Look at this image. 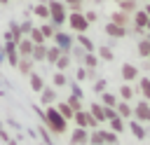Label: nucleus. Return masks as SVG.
Here are the masks:
<instances>
[{
    "mask_svg": "<svg viewBox=\"0 0 150 145\" xmlns=\"http://www.w3.org/2000/svg\"><path fill=\"white\" fill-rule=\"evenodd\" d=\"M42 122H45L47 131H49V133H54V136H61V133H66V131H68V122L56 112V108H54V105H49V108L45 110Z\"/></svg>",
    "mask_w": 150,
    "mask_h": 145,
    "instance_id": "1",
    "label": "nucleus"
},
{
    "mask_svg": "<svg viewBox=\"0 0 150 145\" xmlns=\"http://www.w3.org/2000/svg\"><path fill=\"white\" fill-rule=\"evenodd\" d=\"M47 9H49V23H52L54 28H59V26L66 23V19H68V9H66L63 2H59V0H49V2H47Z\"/></svg>",
    "mask_w": 150,
    "mask_h": 145,
    "instance_id": "2",
    "label": "nucleus"
},
{
    "mask_svg": "<svg viewBox=\"0 0 150 145\" xmlns=\"http://www.w3.org/2000/svg\"><path fill=\"white\" fill-rule=\"evenodd\" d=\"M66 23L70 26V30H73L75 35H84V33L89 30V23L84 21V14H82V12H68Z\"/></svg>",
    "mask_w": 150,
    "mask_h": 145,
    "instance_id": "3",
    "label": "nucleus"
},
{
    "mask_svg": "<svg viewBox=\"0 0 150 145\" xmlns=\"http://www.w3.org/2000/svg\"><path fill=\"white\" fill-rule=\"evenodd\" d=\"M131 119H136L138 124H150V103H148V101H138V103L134 105Z\"/></svg>",
    "mask_w": 150,
    "mask_h": 145,
    "instance_id": "4",
    "label": "nucleus"
},
{
    "mask_svg": "<svg viewBox=\"0 0 150 145\" xmlns=\"http://www.w3.org/2000/svg\"><path fill=\"white\" fill-rule=\"evenodd\" d=\"M73 122H75L77 129H87V131H89V129H98V124L91 119V115H89L87 110H77V112L73 115Z\"/></svg>",
    "mask_w": 150,
    "mask_h": 145,
    "instance_id": "5",
    "label": "nucleus"
},
{
    "mask_svg": "<svg viewBox=\"0 0 150 145\" xmlns=\"http://www.w3.org/2000/svg\"><path fill=\"white\" fill-rule=\"evenodd\" d=\"M52 40H54V47H59V49H61L63 54H68V51L73 49V35H70V33H63V30H56Z\"/></svg>",
    "mask_w": 150,
    "mask_h": 145,
    "instance_id": "6",
    "label": "nucleus"
},
{
    "mask_svg": "<svg viewBox=\"0 0 150 145\" xmlns=\"http://www.w3.org/2000/svg\"><path fill=\"white\" fill-rule=\"evenodd\" d=\"M120 75H122L124 84H131L134 80H138V68H136L134 63H124V65L120 68Z\"/></svg>",
    "mask_w": 150,
    "mask_h": 145,
    "instance_id": "7",
    "label": "nucleus"
},
{
    "mask_svg": "<svg viewBox=\"0 0 150 145\" xmlns=\"http://www.w3.org/2000/svg\"><path fill=\"white\" fill-rule=\"evenodd\" d=\"M33 47H35V44H33L28 37H21V40L16 42V54H19V58H30Z\"/></svg>",
    "mask_w": 150,
    "mask_h": 145,
    "instance_id": "8",
    "label": "nucleus"
},
{
    "mask_svg": "<svg viewBox=\"0 0 150 145\" xmlns=\"http://www.w3.org/2000/svg\"><path fill=\"white\" fill-rule=\"evenodd\" d=\"M2 51H5V58H7V63H9L12 68H16V63H19L16 44H14V42H5V44H2Z\"/></svg>",
    "mask_w": 150,
    "mask_h": 145,
    "instance_id": "9",
    "label": "nucleus"
},
{
    "mask_svg": "<svg viewBox=\"0 0 150 145\" xmlns=\"http://www.w3.org/2000/svg\"><path fill=\"white\" fill-rule=\"evenodd\" d=\"M70 145H89V131L75 126V131L70 133Z\"/></svg>",
    "mask_w": 150,
    "mask_h": 145,
    "instance_id": "10",
    "label": "nucleus"
},
{
    "mask_svg": "<svg viewBox=\"0 0 150 145\" xmlns=\"http://www.w3.org/2000/svg\"><path fill=\"white\" fill-rule=\"evenodd\" d=\"M110 23H115V26H122V28H129L131 26V14H124V12H112L110 14Z\"/></svg>",
    "mask_w": 150,
    "mask_h": 145,
    "instance_id": "11",
    "label": "nucleus"
},
{
    "mask_svg": "<svg viewBox=\"0 0 150 145\" xmlns=\"http://www.w3.org/2000/svg\"><path fill=\"white\" fill-rule=\"evenodd\" d=\"M40 103H42L45 108L54 105V103H56V89H54V87H45V89L40 91Z\"/></svg>",
    "mask_w": 150,
    "mask_h": 145,
    "instance_id": "12",
    "label": "nucleus"
},
{
    "mask_svg": "<svg viewBox=\"0 0 150 145\" xmlns=\"http://www.w3.org/2000/svg\"><path fill=\"white\" fill-rule=\"evenodd\" d=\"M148 14L143 12V9H136L134 12V16H131V26H136V28H141V30H145V26H148Z\"/></svg>",
    "mask_w": 150,
    "mask_h": 145,
    "instance_id": "13",
    "label": "nucleus"
},
{
    "mask_svg": "<svg viewBox=\"0 0 150 145\" xmlns=\"http://www.w3.org/2000/svg\"><path fill=\"white\" fill-rule=\"evenodd\" d=\"M129 33V28H122V26H115V23H105V35H110V37H115V40H120V37H124Z\"/></svg>",
    "mask_w": 150,
    "mask_h": 145,
    "instance_id": "14",
    "label": "nucleus"
},
{
    "mask_svg": "<svg viewBox=\"0 0 150 145\" xmlns=\"http://www.w3.org/2000/svg\"><path fill=\"white\" fill-rule=\"evenodd\" d=\"M115 112H117V117H122V119H131V115H134V108H131V103L117 101V105H115Z\"/></svg>",
    "mask_w": 150,
    "mask_h": 145,
    "instance_id": "15",
    "label": "nucleus"
},
{
    "mask_svg": "<svg viewBox=\"0 0 150 145\" xmlns=\"http://www.w3.org/2000/svg\"><path fill=\"white\" fill-rule=\"evenodd\" d=\"M87 112L91 115V119H94L96 124H101V122H105V112H103V105H101V103H91Z\"/></svg>",
    "mask_w": 150,
    "mask_h": 145,
    "instance_id": "16",
    "label": "nucleus"
},
{
    "mask_svg": "<svg viewBox=\"0 0 150 145\" xmlns=\"http://www.w3.org/2000/svg\"><path fill=\"white\" fill-rule=\"evenodd\" d=\"M75 42H77V44H80V47H82L87 54H94V51H96V47H94V40H91L87 33H84V35H77V37H75Z\"/></svg>",
    "mask_w": 150,
    "mask_h": 145,
    "instance_id": "17",
    "label": "nucleus"
},
{
    "mask_svg": "<svg viewBox=\"0 0 150 145\" xmlns=\"http://www.w3.org/2000/svg\"><path fill=\"white\" fill-rule=\"evenodd\" d=\"M28 84H30V89H33L35 94H40V91L45 89V80H42V75H38V72H30V75H28Z\"/></svg>",
    "mask_w": 150,
    "mask_h": 145,
    "instance_id": "18",
    "label": "nucleus"
},
{
    "mask_svg": "<svg viewBox=\"0 0 150 145\" xmlns=\"http://www.w3.org/2000/svg\"><path fill=\"white\" fill-rule=\"evenodd\" d=\"M54 108H56V112H59L66 122H70V119H73V115H75V112L68 108V103H66V101H56V103H54Z\"/></svg>",
    "mask_w": 150,
    "mask_h": 145,
    "instance_id": "19",
    "label": "nucleus"
},
{
    "mask_svg": "<svg viewBox=\"0 0 150 145\" xmlns=\"http://www.w3.org/2000/svg\"><path fill=\"white\" fill-rule=\"evenodd\" d=\"M127 126H129V131L134 133V138H136V140H143V138H145V129H143V124H138L136 119H129V122H127Z\"/></svg>",
    "mask_w": 150,
    "mask_h": 145,
    "instance_id": "20",
    "label": "nucleus"
},
{
    "mask_svg": "<svg viewBox=\"0 0 150 145\" xmlns=\"http://www.w3.org/2000/svg\"><path fill=\"white\" fill-rule=\"evenodd\" d=\"M33 65H35V63H33V58H19L16 70H19V75H26V77H28V75L33 72Z\"/></svg>",
    "mask_w": 150,
    "mask_h": 145,
    "instance_id": "21",
    "label": "nucleus"
},
{
    "mask_svg": "<svg viewBox=\"0 0 150 145\" xmlns=\"http://www.w3.org/2000/svg\"><path fill=\"white\" fill-rule=\"evenodd\" d=\"M131 98H134V87H131V84H122L120 91H117V101L131 103Z\"/></svg>",
    "mask_w": 150,
    "mask_h": 145,
    "instance_id": "22",
    "label": "nucleus"
},
{
    "mask_svg": "<svg viewBox=\"0 0 150 145\" xmlns=\"http://www.w3.org/2000/svg\"><path fill=\"white\" fill-rule=\"evenodd\" d=\"M138 91H141L143 101L150 103V77H138Z\"/></svg>",
    "mask_w": 150,
    "mask_h": 145,
    "instance_id": "23",
    "label": "nucleus"
},
{
    "mask_svg": "<svg viewBox=\"0 0 150 145\" xmlns=\"http://www.w3.org/2000/svg\"><path fill=\"white\" fill-rule=\"evenodd\" d=\"M98 103H101L103 108H115V105H117V96H115L112 91H103V94H101V101H98Z\"/></svg>",
    "mask_w": 150,
    "mask_h": 145,
    "instance_id": "24",
    "label": "nucleus"
},
{
    "mask_svg": "<svg viewBox=\"0 0 150 145\" xmlns=\"http://www.w3.org/2000/svg\"><path fill=\"white\" fill-rule=\"evenodd\" d=\"M108 124H110V131H112V133H122V131L127 129V122H124L122 117H117V115H115L112 119H108Z\"/></svg>",
    "mask_w": 150,
    "mask_h": 145,
    "instance_id": "25",
    "label": "nucleus"
},
{
    "mask_svg": "<svg viewBox=\"0 0 150 145\" xmlns=\"http://www.w3.org/2000/svg\"><path fill=\"white\" fill-rule=\"evenodd\" d=\"M45 56H47V44H35V47H33V54H30L33 63H38V61H45Z\"/></svg>",
    "mask_w": 150,
    "mask_h": 145,
    "instance_id": "26",
    "label": "nucleus"
},
{
    "mask_svg": "<svg viewBox=\"0 0 150 145\" xmlns=\"http://www.w3.org/2000/svg\"><path fill=\"white\" fill-rule=\"evenodd\" d=\"M94 54L98 56V61H112V58H115V54H112V49H110L108 44H103V47H98V49H96Z\"/></svg>",
    "mask_w": 150,
    "mask_h": 145,
    "instance_id": "27",
    "label": "nucleus"
},
{
    "mask_svg": "<svg viewBox=\"0 0 150 145\" xmlns=\"http://www.w3.org/2000/svg\"><path fill=\"white\" fill-rule=\"evenodd\" d=\"M70 61H73L70 54H61V56L56 58V63H54V65H56V72H66L68 65H70Z\"/></svg>",
    "mask_w": 150,
    "mask_h": 145,
    "instance_id": "28",
    "label": "nucleus"
},
{
    "mask_svg": "<svg viewBox=\"0 0 150 145\" xmlns=\"http://www.w3.org/2000/svg\"><path fill=\"white\" fill-rule=\"evenodd\" d=\"M96 65H98V56H96V54H84V58H82V68H87V70H96Z\"/></svg>",
    "mask_w": 150,
    "mask_h": 145,
    "instance_id": "29",
    "label": "nucleus"
},
{
    "mask_svg": "<svg viewBox=\"0 0 150 145\" xmlns=\"http://www.w3.org/2000/svg\"><path fill=\"white\" fill-rule=\"evenodd\" d=\"M136 51H138L141 58H148V56H150V42H148L145 37H141L138 44H136Z\"/></svg>",
    "mask_w": 150,
    "mask_h": 145,
    "instance_id": "30",
    "label": "nucleus"
},
{
    "mask_svg": "<svg viewBox=\"0 0 150 145\" xmlns=\"http://www.w3.org/2000/svg\"><path fill=\"white\" fill-rule=\"evenodd\" d=\"M33 12H35V16H40L42 21H49V9H47V2H38V5L33 7Z\"/></svg>",
    "mask_w": 150,
    "mask_h": 145,
    "instance_id": "31",
    "label": "nucleus"
},
{
    "mask_svg": "<svg viewBox=\"0 0 150 145\" xmlns=\"http://www.w3.org/2000/svg\"><path fill=\"white\" fill-rule=\"evenodd\" d=\"M56 30H59V28H54V26H52L49 21H45V23L40 26V33H42V37H45V42H47V40H52Z\"/></svg>",
    "mask_w": 150,
    "mask_h": 145,
    "instance_id": "32",
    "label": "nucleus"
},
{
    "mask_svg": "<svg viewBox=\"0 0 150 145\" xmlns=\"http://www.w3.org/2000/svg\"><path fill=\"white\" fill-rule=\"evenodd\" d=\"M101 138L103 145H117V133H112L110 129H101Z\"/></svg>",
    "mask_w": 150,
    "mask_h": 145,
    "instance_id": "33",
    "label": "nucleus"
},
{
    "mask_svg": "<svg viewBox=\"0 0 150 145\" xmlns=\"http://www.w3.org/2000/svg\"><path fill=\"white\" fill-rule=\"evenodd\" d=\"M136 9H138L136 0H120V12H124V14H134Z\"/></svg>",
    "mask_w": 150,
    "mask_h": 145,
    "instance_id": "34",
    "label": "nucleus"
},
{
    "mask_svg": "<svg viewBox=\"0 0 150 145\" xmlns=\"http://www.w3.org/2000/svg\"><path fill=\"white\" fill-rule=\"evenodd\" d=\"M61 54H63V51H61L59 47H47V56H45V61L54 65V63H56V58H59Z\"/></svg>",
    "mask_w": 150,
    "mask_h": 145,
    "instance_id": "35",
    "label": "nucleus"
},
{
    "mask_svg": "<svg viewBox=\"0 0 150 145\" xmlns=\"http://www.w3.org/2000/svg\"><path fill=\"white\" fill-rule=\"evenodd\" d=\"M28 40H30L33 44H45V37H42V33H40L38 26H33V30L28 33Z\"/></svg>",
    "mask_w": 150,
    "mask_h": 145,
    "instance_id": "36",
    "label": "nucleus"
},
{
    "mask_svg": "<svg viewBox=\"0 0 150 145\" xmlns=\"http://www.w3.org/2000/svg\"><path fill=\"white\" fill-rule=\"evenodd\" d=\"M63 5H66V9H70V12H82V7H84V0H61Z\"/></svg>",
    "mask_w": 150,
    "mask_h": 145,
    "instance_id": "37",
    "label": "nucleus"
},
{
    "mask_svg": "<svg viewBox=\"0 0 150 145\" xmlns=\"http://www.w3.org/2000/svg\"><path fill=\"white\" fill-rule=\"evenodd\" d=\"M7 33L12 35V42H14V44L21 40V30H19V23H16V21H9V30H7Z\"/></svg>",
    "mask_w": 150,
    "mask_h": 145,
    "instance_id": "38",
    "label": "nucleus"
},
{
    "mask_svg": "<svg viewBox=\"0 0 150 145\" xmlns=\"http://www.w3.org/2000/svg\"><path fill=\"white\" fill-rule=\"evenodd\" d=\"M52 82H54V89H59V87H66L68 84V77H66V72H54Z\"/></svg>",
    "mask_w": 150,
    "mask_h": 145,
    "instance_id": "39",
    "label": "nucleus"
},
{
    "mask_svg": "<svg viewBox=\"0 0 150 145\" xmlns=\"http://www.w3.org/2000/svg\"><path fill=\"white\" fill-rule=\"evenodd\" d=\"M66 103H68V108H70L73 112L84 110V108H82V101H80V98H75V96H68V98H66Z\"/></svg>",
    "mask_w": 150,
    "mask_h": 145,
    "instance_id": "40",
    "label": "nucleus"
},
{
    "mask_svg": "<svg viewBox=\"0 0 150 145\" xmlns=\"http://www.w3.org/2000/svg\"><path fill=\"white\" fill-rule=\"evenodd\" d=\"M89 145H103V138H101V129H94L89 133Z\"/></svg>",
    "mask_w": 150,
    "mask_h": 145,
    "instance_id": "41",
    "label": "nucleus"
},
{
    "mask_svg": "<svg viewBox=\"0 0 150 145\" xmlns=\"http://www.w3.org/2000/svg\"><path fill=\"white\" fill-rule=\"evenodd\" d=\"M19 30H21V37H28V33L33 30V21H23V23H19Z\"/></svg>",
    "mask_w": 150,
    "mask_h": 145,
    "instance_id": "42",
    "label": "nucleus"
},
{
    "mask_svg": "<svg viewBox=\"0 0 150 145\" xmlns=\"http://www.w3.org/2000/svg\"><path fill=\"white\" fill-rule=\"evenodd\" d=\"M82 14H84V21H87L89 26L98 21V14H96V12H91V9H89V12H82Z\"/></svg>",
    "mask_w": 150,
    "mask_h": 145,
    "instance_id": "43",
    "label": "nucleus"
},
{
    "mask_svg": "<svg viewBox=\"0 0 150 145\" xmlns=\"http://www.w3.org/2000/svg\"><path fill=\"white\" fill-rule=\"evenodd\" d=\"M105 87H108V82H105V80H94V91H96V94H103V91H105Z\"/></svg>",
    "mask_w": 150,
    "mask_h": 145,
    "instance_id": "44",
    "label": "nucleus"
},
{
    "mask_svg": "<svg viewBox=\"0 0 150 145\" xmlns=\"http://www.w3.org/2000/svg\"><path fill=\"white\" fill-rule=\"evenodd\" d=\"M84 54H87V51H84L82 47H75V49H73V56H70V58H75V61H80V63H82V58H84Z\"/></svg>",
    "mask_w": 150,
    "mask_h": 145,
    "instance_id": "45",
    "label": "nucleus"
},
{
    "mask_svg": "<svg viewBox=\"0 0 150 145\" xmlns=\"http://www.w3.org/2000/svg\"><path fill=\"white\" fill-rule=\"evenodd\" d=\"M70 96H75V98L82 101V89H80V84H75V82L70 84Z\"/></svg>",
    "mask_w": 150,
    "mask_h": 145,
    "instance_id": "46",
    "label": "nucleus"
},
{
    "mask_svg": "<svg viewBox=\"0 0 150 145\" xmlns=\"http://www.w3.org/2000/svg\"><path fill=\"white\" fill-rule=\"evenodd\" d=\"M40 133H42V138H45V143H47V145H54V143H52V138H49V131H47V129H42Z\"/></svg>",
    "mask_w": 150,
    "mask_h": 145,
    "instance_id": "47",
    "label": "nucleus"
},
{
    "mask_svg": "<svg viewBox=\"0 0 150 145\" xmlns=\"http://www.w3.org/2000/svg\"><path fill=\"white\" fill-rule=\"evenodd\" d=\"M77 80H87V70H84L82 65L77 68Z\"/></svg>",
    "mask_w": 150,
    "mask_h": 145,
    "instance_id": "48",
    "label": "nucleus"
},
{
    "mask_svg": "<svg viewBox=\"0 0 150 145\" xmlns=\"http://www.w3.org/2000/svg\"><path fill=\"white\" fill-rule=\"evenodd\" d=\"M0 140H5V143H9V136H7V131L2 129V124H0Z\"/></svg>",
    "mask_w": 150,
    "mask_h": 145,
    "instance_id": "49",
    "label": "nucleus"
},
{
    "mask_svg": "<svg viewBox=\"0 0 150 145\" xmlns=\"http://www.w3.org/2000/svg\"><path fill=\"white\" fill-rule=\"evenodd\" d=\"M84 70H87V68H84ZM87 80L94 82V80H96V70H87Z\"/></svg>",
    "mask_w": 150,
    "mask_h": 145,
    "instance_id": "50",
    "label": "nucleus"
},
{
    "mask_svg": "<svg viewBox=\"0 0 150 145\" xmlns=\"http://www.w3.org/2000/svg\"><path fill=\"white\" fill-rule=\"evenodd\" d=\"M5 61V51H2V47H0V63Z\"/></svg>",
    "mask_w": 150,
    "mask_h": 145,
    "instance_id": "51",
    "label": "nucleus"
},
{
    "mask_svg": "<svg viewBox=\"0 0 150 145\" xmlns=\"http://www.w3.org/2000/svg\"><path fill=\"white\" fill-rule=\"evenodd\" d=\"M143 12H145V14H148V16H150V2H148V5H145V9H143Z\"/></svg>",
    "mask_w": 150,
    "mask_h": 145,
    "instance_id": "52",
    "label": "nucleus"
},
{
    "mask_svg": "<svg viewBox=\"0 0 150 145\" xmlns=\"http://www.w3.org/2000/svg\"><path fill=\"white\" fill-rule=\"evenodd\" d=\"M145 30H148V33H150V19H148V26H145Z\"/></svg>",
    "mask_w": 150,
    "mask_h": 145,
    "instance_id": "53",
    "label": "nucleus"
},
{
    "mask_svg": "<svg viewBox=\"0 0 150 145\" xmlns=\"http://www.w3.org/2000/svg\"><path fill=\"white\" fill-rule=\"evenodd\" d=\"M145 40H148V42H150V33H145Z\"/></svg>",
    "mask_w": 150,
    "mask_h": 145,
    "instance_id": "54",
    "label": "nucleus"
},
{
    "mask_svg": "<svg viewBox=\"0 0 150 145\" xmlns=\"http://www.w3.org/2000/svg\"><path fill=\"white\" fill-rule=\"evenodd\" d=\"M7 2H9V0H0V5H7Z\"/></svg>",
    "mask_w": 150,
    "mask_h": 145,
    "instance_id": "55",
    "label": "nucleus"
},
{
    "mask_svg": "<svg viewBox=\"0 0 150 145\" xmlns=\"http://www.w3.org/2000/svg\"><path fill=\"white\" fill-rule=\"evenodd\" d=\"M143 2H150V0H143Z\"/></svg>",
    "mask_w": 150,
    "mask_h": 145,
    "instance_id": "56",
    "label": "nucleus"
},
{
    "mask_svg": "<svg viewBox=\"0 0 150 145\" xmlns=\"http://www.w3.org/2000/svg\"><path fill=\"white\" fill-rule=\"evenodd\" d=\"M115 2H120V0H115Z\"/></svg>",
    "mask_w": 150,
    "mask_h": 145,
    "instance_id": "57",
    "label": "nucleus"
},
{
    "mask_svg": "<svg viewBox=\"0 0 150 145\" xmlns=\"http://www.w3.org/2000/svg\"><path fill=\"white\" fill-rule=\"evenodd\" d=\"M148 61H150V56H148Z\"/></svg>",
    "mask_w": 150,
    "mask_h": 145,
    "instance_id": "58",
    "label": "nucleus"
}]
</instances>
